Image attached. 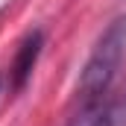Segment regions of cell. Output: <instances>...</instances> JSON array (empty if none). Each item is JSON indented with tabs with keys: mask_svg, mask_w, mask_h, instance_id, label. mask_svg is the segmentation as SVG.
<instances>
[{
	"mask_svg": "<svg viewBox=\"0 0 126 126\" xmlns=\"http://www.w3.org/2000/svg\"><path fill=\"white\" fill-rule=\"evenodd\" d=\"M0 97H3V73H0Z\"/></svg>",
	"mask_w": 126,
	"mask_h": 126,
	"instance_id": "277c9868",
	"label": "cell"
},
{
	"mask_svg": "<svg viewBox=\"0 0 126 126\" xmlns=\"http://www.w3.org/2000/svg\"><path fill=\"white\" fill-rule=\"evenodd\" d=\"M41 50H44V32L41 30L27 32L24 41L18 44L15 62H12V67H9V88H12V91H21V88L30 82L32 67H35V62H38Z\"/></svg>",
	"mask_w": 126,
	"mask_h": 126,
	"instance_id": "7a4b0ae2",
	"label": "cell"
},
{
	"mask_svg": "<svg viewBox=\"0 0 126 126\" xmlns=\"http://www.w3.org/2000/svg\"><path fill=\"white\" fill-rule=\"evenodd\" d=\"M126 53V15L114 18L103 35L97 38L94 50L88 56V62L82 67V76H79V100H82V109H97L103 103L106 91L111 88V79L117 73V67L123 62Z\"/></svg>",
	"mask_w": 126,
	"mask_h": 126,
	"instance_id": "6da1fadb",
	"label": "cell"
},
{
	"mask_svg": "<svg viewBox=\"0 0 126 126\" xmlns=\"http://www.w3.org/2000/svg\"><path fill=\"white\" fill-rule=\"evenodd\" d=\"M88 126H126V91L114 94L106 106L100 103Z\"/></svg>",
	"mask_w": 126,
	"mask_h": 126,
	"instance_id": "3957f363",
	"label": "cell"
}]
</instances>
